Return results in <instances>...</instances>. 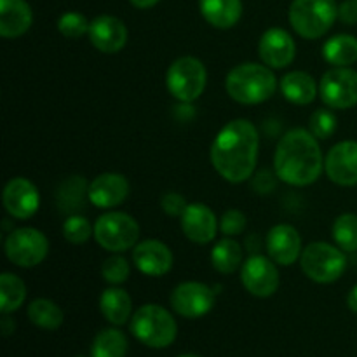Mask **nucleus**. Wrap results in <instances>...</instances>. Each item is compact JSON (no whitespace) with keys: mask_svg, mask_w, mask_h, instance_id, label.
Wrapping results in <instances>:
<instances>
[{"mask_svg":"<svg viewBox=\"0 0 357 357\" xmlns=\"http://www.w3.org/2000/svg\"><path fill=\"white\" fill-rule=\"evenodd\" d=\"M6 257L21 268L37 267L49 253V241L40 230L31 227L14 229L6 239Z\"/></svg>","mask_w":357,"mask_h":357,"instance_id":"1a4fd4ad","label":"nucleus"},{"mask_svg":"<svg viewBox=\"0 0 357 357\" xmlns=\"http://www.w3.org/2000/svg\"><path fill=\"white\" fill-rule=\"evenodd\" d=\"M89 40L94 47L105 54H115L128 44V26L119 17L110 14H101L91 21Z\"/></svg>","mask_w":357,"mask_h":357,"instance_id":"f3484780","label":"nucleus"},{"mask_svg":"<svg viewBox=\"0 0 357 357\" xmlns=\"http://www.w3.org/2000/svg\"><path fill=\"white\" fill-rule=\"evenodd\" d=\"M63 236L70 244H84L94 236V227L82 215H70L63 223Z\"/></svg>","mask_w":357,"mask_h":357,"instance_id":"2f4dec72","label":"nucleus"},{"mask_svg":"<svg viewBox=\"0 0 357 357\" xmlns=\"http://www.w3.org/2000/svg\"><path fill=\"white\" fill-rule=\"evenodd\" d=\"M338 17L335 0H293L288 20L293 30L307 40H316L326 35Z\"/></svg>","mask_w":357,"mask_h":357,"instance_id":"39448f33","label":"nucleus"},{"mask_svg":"<svg viewBox=\"0 0 357 357\" xmlns=\"http://www.w3.org/2000/svg\"><path fill=\"white\" fill-rule=\"evenodd\" d=\"M135 267L149 278H162L173 268V251L157 239L142 241L132 250Z\"/></svg>","mask_w":357,"mask_h":357,"instance_id":"dca6fc26","label":"nucleus"},{"mask_svg":"<svg viewBox=\"0 0 357 357\" xmlns=\"http://www.w3.org/2000/svg\"><path fill=\"white\" fill-rule=\"evenodd\" d=\"M33 21V13L24 0H0V35L17 38L26 33Z\"/></svg>","mask_w":357,"mask_h":357,"instance_id":"412c9836","label":"nucleus"},{"mask_svg":"<svg viewBox=\"0 0 357 357\" xmlns=\"http://www.w3.org/2000/svg\"><path fill=\"white\" fill-rule=\"evenodd\" d=\"M309 131L317 139H328L337 131V117L330 108H319L310 115Z\"/></svg>","mask_w":357,"mask_h":357,"instance_id":"72a5a7b5","label":"nucleus"},{"mask_svg":"<svg viewBox=\"0 0 357 357\" xmlns=\"http://www.w3.org/2000/svg\"><path fill=\"white\" fill-rule=\"evenodd\" d=\"M178 357H199V356H194V354H185V356H178Z\"/></svg>","mask_w":357,"mask_h":357,"instance_id":"79ce46f5","label":"nucleus"},{"mask_svg":"<svg viewBox=\"0 0 357 357\" xmlns=\"http://www.w3.org/2000/svg\"><path fill=\"white\" fill-rule=\"evenodd\" d=\"M129 272H131V268H129L128 260L124 257H121V255L107 258L103 261V265H101V275L112 286H119L128 281Z\"/></svg>","mask_w":357,"mask_h":357,"instance_id":"f704fd0d","label":"nucleus"},{"mask_svg":"<svg viewBox=\"0 0 357 357\" xmlns=\"http://www.w3.org/2000/svg\"><path fill=\"white\" fill-rule=\"evenodd\" d=\"M199 9L202 17L211 26L220 30H229L239 23L243 16L241 0H199Z\"/></svg>","mask_w":357,"mask_h":357,"instance_id":"5701e85b","label":"nucleus"},{"mask_svg":"<svg viewBox=\"0 0 357 357\" xmlns=\"http://www.w3.org/2000/svg\"><path fill=\"white\" fill-rule=\"evenodd\" d=\"M180 225L187 239L195 244H208L216 237L220 222L209 206L202 202H192L180 216Z\"/></svg>","mask_w":357,"mask_h":357,"instance_id":"6ab92c4d","label":"nucleus"},{"mask_svg":"<svg viewBox=\"0 0 357 357\" xmlns=\"http://www.w3.org/2000/svg\"><path fill=\"white\" fill-rule=\"evenodd\" d=\"M94 239L103 250L124 253L138 244L139 225L128 213H105L94 223Z\"/></svg>","mask_w":357,"mask_h":357,"instance_id":"6e6552de","label":"nucleus"},{"mask_svg":"<svg viewBox=\"0 0 357 357\" xmlns=\"http://www.w3.org/2000/svg\"><path fill=\"white\" fill-rule=\"evenodd\" d=\"M338 20L345 24H357V0H345L338 6Z\"/></svg>","mask_w":357,"mask_h":357,"instance_id":"4c0bfd02","label":"nucleus"},{"mask_svg":"<svg viewBox=\"0 0 357 357\" xmlns=\"http://www.w3.org/2000/svg\"><path fill=\"white\" fill-rule=\"evenodd\" d=\"M278 77L271 66L261 63H243L229 72L225 89L241 105H258L271 100L278 91Z\"/></svg>","mask_w":357,"mask_h":357,"instance_id":"7ed1b4c3","label":"nucleus"},{"mask_svg":"<svg viewBox=\"0 0 357 357\" xmlns=\"http://www.w3.org/2000/svg\"><path fill=\"white\" fill-rule=\"evenodd\" d=\"M258 54L264 65L271 68H286L295 59L296 44L289 31L282 28H268L260 38Z\"/></svg>","mask_w":357,"mask_h":357,"instance_id":"a211bd4d","label":"nucleus"},{"mask_svg":"<svg viewBox=\"0 0 357 357\" xmlns=\"http://www.w3.org/2000/svg\"><path fill=\"white\" fill-rule=\"evenodd\" d=\"M243 264V248L234 237H223L211 250V265L220 274H234Z\"/></svg>","mask_w":357,"mask_h":357,"instance_id":"a878e982","label":"nucleus"},{"mask_svg":"<svg viewBox=\"0 0 357 357\" xmlns=\"http://www.w3.org/2000/svg\"><path fill=\"white\" fill-rule=\"evenodd\" d=\"M131 333L146 347L166 349L176 340L178 324L169 310L146 303L132 314Z\"/></svg>","mask_w":357,"mask_h":357,"instance_id":"20e7f679","label":"nucleus"},{"mask_svg":"<svg viewBox=\"0 0 357 357\" xmlns=\"http://www.w3.org/2000/svg\"><path fill=\"white\" fill-rule=\"evenodd\" d=\"M324 169L319 139L303 128L291 129L279 139L274 153V173L284 183L307 187L317 181Z\"/></svg>","mask_w":357,"mask_h":357,"instance_id":"f03ea898","label":"nucleus"},{"mask_svg":"<svg viewBox=\"0 0 357 357\" xmlns=\"http://www.w3.org/2000/svg\"><path fill=\"white\" fill-rule=\"evenodd\" d=\"M248 218L239 209H229L220 218V232L225 237H236L246 230Z\"/></svg>","mask_w":357,"mask_h":357,"instance_id":"c9c22d12","label":"nucleus"},{"mask_svg":"<svg viewBox=\"0 0 357 357\" xmlns=\"http://www.w3.org/2000/svg\"><path fill=\"white\" fill-rule=\"evenodd\" d=\"M331 236H333L335 244L342 248L345 253L357 251V215L345 213L338 216L331 227Z\"/></svg>","mask_w":357,"mask_h":357,"instance_id":"7c9ffc66","label":"nucleus"},{"mask_svg":"<svg viewBox=\"0 0 357 357\" xmlns=\"http://www.w3.org/2000/svg\"><path fill=\"white\" fill-rule=\"evenodd\" d=\"M77 357H84V356H77Z\"/></svg>","mask_w":357,"mask_h":357,"instance_id":"37998d69","label":"nucleus"},{"mask_svg":"<svg viewBox=\"0 0 357 357\" xmlns=\"http://www.w3.org/2000/svg\"><path fill=\"white\" fill-rule=\"evenodd\" d=\"M265 248H267L268 257L281 267H289L296 260H300V255L303 251L298 230L288 223H279L268 230Z\"/></svg>","mask_w":357,"mask_h":357,"instance_id":"2eb2a0df","label":"nucleus"},{"mask_svg":"<svg viewBox=\"0 0 357 357\" xmlns=\"http://www.w3.org/2000/svg\"><path fill=\"white\" fill-rule=\"evenodd\" d=\"M321 101L328 108L347 110L357 105V72L349 66H333L319 82Z\"/></svg>","mask_w":357,"mask_h":357,"instance_id":"9d476101","label":"nucleus"},{"mask_svg":"<svg viewBox=\"0 0 357 357\" xmlns=\"http://www.w3.org/2000/svg\"><path fill=\"white\" fill-rule=\"evenodd\" d=\"M89 185L82 176H70L59 185L58 197L59 208L61 211L70 213V215H77L80 208L86 204V197H89Z\"/></svg>","mask_w":357,"mask_h":357,"instance_id":"bb28decb","label":"nucleus"},{"mask_svg":"<svg viewBox=\"0 0 357 357\" xmlns=\"http://www.w3.org/2000/svg\"><path fill=\"white\" fill-rule=\"evenodd\" d=\"M26 298V286L23 279L16 274L3 272L0 275V310L2 314H10L20 309Z\"/></svg>","mask_w":357,"mask_h":357,"instance_id":"c756f323","label":"nucleus"},{"mask_svg":"<svg viewBox=\"0 0 357 357\" xmlns=\"http://www.w3.org/2000/svg\"><path fill=\"white\" fill-rule=\"evenodd\" d=\"M87 201L100 209L121 206L129 195V181L124 174L103 173L89 183Z\"/></svg>","mask_w":357,"mask_h":357,"instance_id":"aec40b11","label":"nucleus"},{"mask_svg":"<svg viewBox=\"0 0 357 357\" xmlns=\"http://www.w3.org/2000/svg\"><path fill=\"white\" fill-rule=\"evenodd\" d=\"M0 328H2V333L6 335V337H7V335H10V331H14V323L9 319V316H7V314H3L2 323H0Z\"/></svg>","mask_w":357,"mask_h":357,"instance_id":"a19ab883","label":"nucleus"},{"mask_svg":"<svg viewBox=\"0 0 357 357\" xmlns=\"http://www.w3.org/2000/svg\"><path fill=\"white\" fill-rule=\"evenodd\" d=\"M260 135L248 119L227 122L213 139L209 157L216 173L229 183H243L257 167Z\"/></svg>","mask_w":357,"mask_h":357,"instance_id":"f257e3e1","label":"nucleus"},{"mask_svg":"<svg viewBox=\"0 0 357 357\" xmlns=\"http://www.w3.org/2000/svg\"><path fill=\"white\" fill-rule=\"evenodd\" d=\"M241 281L246 291L258 298H268L281 284L278 264L271 257L251 255L241 267Z\"/></svg>","mask_w":357,"mask_h":357,"instance_id":"9b49d317","label":"nucleus"},{"mask_svg":"<svg viewBox=\"0 0 357 357\" xmlns=\"http://www.w3.org/2000/svg\"><path fill=\"white\" fill-rule=\"evenodd\" d=\"M324 171L333 183L340 187L357 185V142H340L328 152Z\"/></svg>","mask_w":357,"mask_h":357,"instance_id":"4468645a","label":"nucleus"},{"mask_svg":"<svg viewBox=\"0 0 357 357\" xmlns=\"http://www.w3.org/2000/svg\"><path fill=\"white\" fill-rule=\"evenodd\" d=\"M300 267L303 274L319 284H331L344 275L347 257L342 248L330 243H310L300 255Z\"/></svg>","mask_w":357,"mask_h":357,"instance_id":"423d86ee","label":"nucleus"},{"mask_svg":"<svg viewBox=\"0 0 357 357\" xmlns=\"http://www.w3.org/2000/svg\"><path fill=\"white\" fill-rule=\"evenodd\" d=\"M128 338L117 328H107L96 335L91 347L93 357H126L128 354Z\"/></svg>","mask_w":357,"mask_h":357,"instance_id":"c85d7f7f","label":"nucleus"},{"mask_svg":"<svg viewBox=\"0 0 357 357\" xmlns=\"http://www.w3.org/2000/svg\"><path fill=\"white\" fill-rule=\"evenodd\" d=\"M100 310L105 319L114 326H122L129 321L132 310L131 296L119 286H110L100 296Z\"/></svg>","mask_w":357,"mask_h":357,"instance_id":"b1692460","label":"nucleus"},{"mask_svg":"<svg viewBox=\"0 0 357 357\" xmlns=\"http://www.w3.org/2000/svg\"><path fill=\"white\" fill-rule=\"evenodd\" d=\"M160 206H162V211L169 216H181L183 211L187 209L188 202L185 201V197L178 192H166L160 199Z\"/></svg>","mask_w":357,"mask_h":357,"instance_id":"e433bc0d","label":"nucleus"},{"mask_svg":"<svg viewBox=\"0 0 357 357\" xmlns=\"http://www.w3.org/2000/svg\"><path fill=\"white\" fill-rule=\"evenodd\" d=\"M323 58L333 66H351L357 61V38L340 33L328 38L323 45Z\"/></svg>","mask_w":357,"mask_h":357,"instance_id":"393cba45","label":"nucleus"},{"mask_svg":"<svg viewBox=\"0 0 357 357\" xmlns=\"http://www.w3.org/2000/svg\"><path fill=\"white\" fill-rule=\"evenodd\" d=\"M129 2L135 7H138V9H150V7H153L155 3H159L160 0H129Z\"/></svg>","mask_w":357,"mask_h":357,"instance_id":"ea45409f","label":"nucleus"},{"mask_svg":"<svg viewBox=\"0 0 357 357\" xmlns=\"http://www.w3.org/2000/svg\"><path fill=\"white\" fill-rule=\"evenodd\" d=\"M347 305H349V309L352 310V312L357 314V284L351 289V293H349Z\"/></svg>","mask_w":357,"mask_h":357,"instance_id":"58836bf2","label":"nucleus"},{"mask_svg":"<svg viewBox=\"0 0 357 357\" xmlns=\"http://www.w3.org/2000/svg\"><path fill=\"white\" fill-rule=\"evenodd\" d=\"M216 291L211 286L197 281H187L178 284L171 293V307L174 312L187 319H199L213 309Z\"/></svg>","mask_w":357,"mask_h":357,"instance_id":"f8f14e48","label":"nucleus"},{"mask_svg":"<svg viewBox=\"0 0 357 357\" xmlns=\"http://www.w3.org/2000/svg\"><path fill=\"white\" fill-rule=\"evenodd\" d=\"M2 201L3 208L13 218L28 220L38 211L40 195H38L37 187L28 178L17 176L6 185Z\"/></svg>","mask_w":357,"mask_h":357,"instance_id":"ddd939ff","label":"nucleus"},{"mask_svg":"<svg viewBox=\"0 0 357 357\" xmlns=\"http://www.w3.org/2000/svg\"><path fill=\"white\" fill-rule=\"evenodd\" d=\"M91 21L84 14L75 13V10H68V13L61 14L58 20V30L63 37L66 38H80L86 33H89Z\"/></svg>","mask_w":357,"mask_h":357,"instance_id":"473e14b6","label":"nucleus"},{"mask_svg":"<svg viewBox=\"0 0 357 357\" xmlns=\"http://www.w3.org/2000/svg\"><path fill=\"white\" fill-rule=\"evenodd\" d=\"M279 89L289 103L300 105V107L310 105L319 96V84L310 73L302 72V70H293L286 73L279 80Z\"/></svg>","mask_w":357,"mask_h":357,"instance_id":"4be33fe9","label":"nucleus"},{"mask_svg":"<svg viewBox=\"0 0 357 357\" xmlns=\"http://www.w3.org/2000/svg\"><path fill=\"white\" fill-rule=\"evenodd\" d=\"M206 84H208V70L204 63L194 56H181L167 68V91L181 103H192L201 98Z\"/></svg>","mask_w":357,"mask_h":357,"instance_id":"0eeeda50","label":"nucleus"},{"mask_svg":"<svg viewBox=\"0 0 357 357\" xmlns=\"http://www.w3.org/2000/svg\"><path fill=\"white\" fill-rule=\"evenodd\" d=\"M28 319L42 330L54 331L63 324V310L49 298H37L28 305Z\"/></svg>","mask_w":357,"mask_h":357,"instance_id":"cd10ccee","label":"nucleus"}]
</instances>
